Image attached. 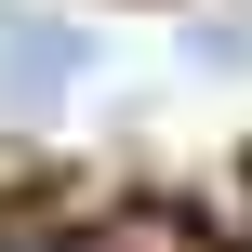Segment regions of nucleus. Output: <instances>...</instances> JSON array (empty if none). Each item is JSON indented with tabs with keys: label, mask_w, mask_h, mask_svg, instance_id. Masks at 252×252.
Returning a JSON list of instances; mask_svg holds the SVG:
<instances>
[{
	"label": "nucleus",
	"mask_w": 252,
	"mask_h": 252,
	"mask_svg": "<svg viewBox=\"0 0 252 252\" xmlns=\"http://www.w3.org/2000/svg\"><path fill=\"white\" fill-rule=\"evenodd\" d=\"M0 80L40 106V93H80L93 80V27H53V13H0Z\"/></svg>",
	"instance_id": "1"
},
{
	"label": "nucleus",
	"mask_w": 252,
	"mask_h": 252,
	"mask_svg": "<svg viewBox=\"0 0 252 252\" xmlns=\"http://www.w3.org/2000/svg\"><path fill=\"white\" fill-rule=\"evenodd\" d=\"M0 252H93V239H0Z\"/></svg>",
	"instance_id": "2"
}]
</instances>
